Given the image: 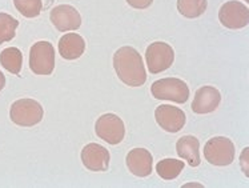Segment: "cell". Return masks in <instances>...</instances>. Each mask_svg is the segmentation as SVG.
I'll list each match as a JSON object with an SVG mask.
<instances>
[{"mask_svg":"<svg viewBox=\"0 0 249 188\" xmlns=\"http://www.w3.org/2000/svg\"><path fill=\"white\" fill-rule=\"evenodd\" d=\"M155 119L160 128H163L164 131L171 133H176L180 130H183L185 122H187L185 112L181 108L168 106V104H163L156 108Z\"/></svg>","mask_w":249,"mask_h":188,"instance_id":"30bf717a","label":"cell"},{"mask_svg":"<svg viewBox=\"0 0 249 188\" xmlns=\"http://www.w3.org/2000/svg\"><path fill=\"white\" fill-rule=\"evenodd\" d=\"M127 3L136 10H145L152 4L153 0H127Z\"/></svg>","mask_w":249,"mask_h":188,"instance_id":"44dd1931","label":"cell"},{"mask_svg":"<svg viewBox=\"0 0 249 188\" xmlns=\"http://www.w3.org/2000/svg\"><path fill=\"white\" fill-rule=\"evenodd\" d=\"M208 0H178V10L185 18L195 19L207 11Z\"/></svg>","mask_w":249,"mask_h":188,"instance_id":"ac0fdd59","label":"cell"},{"mask_svg":"<svg viewBox=\"0 0 249 188\" xmlns=\"http://www.w3.org/2000/svg\"><path fill=\"white\" fill-rule=\"evenodd\" d=\"M183 169L184 162L183 160H178V159H163L156 166L158 175L161 179H164V180H173V179H176L181 173Z\"/></svg>","mask_w":249,"mask_h":188,"instance_id":"e0dca14e","label":"cell"},{"mask_svg":"<svg viewBox=\"0 0 249 188\" xmlns=\"http://www.w3.org/2000/svg\"><path fill=\"white\" fill-rule=\"evenodd\" d=\"M15 8L26 18H36L43 10L41 0H14Z\"/></svg>","mask_w":249,"mask_h":188,"instance_id":"ffe728a7","label":"cell"},{"mask_svg":"<svg viewBox=\"0 0 249 188\" xmlns=\"http://www.w3.org/2000/svg\"><path fill=\"white\" fill-rule=\"evenodd\" d=\"M95 132L108 144L116 146L122 143L125 136V126L122 119L115 113H104L96 120Z\"/></svg>","mask_w":249,"mask_h":188,"instance_id":"52a82bcc","label":"cell"},{"mask_svg":"<svg viewBox=\"0 0 249 188\" xmlns=\"http://www.w3.org/2000/svg\"><path fill=\"white\" fill-rule=\"evenodd\" d=\"M44 110L39 102L34 99H19L10 110V117L12 122L20 127H32L43 120Z\"/></svg>","mask_w":249,"mask_h":188,"instance_id":"3957f363","label":"cell"},{"mask_svg":"<svg viewBox=\"0 0 249 188\" xmlns=\"http://www.w3.org/2000/svg\"><path fill=\"white\" fill-rule=\"evenodd\" d=\"M153 158L145 148H133L127 155V167L135 176L147 178L152 173Z\"/></svg>","mask_w":249,"mask_h":188,"instance_id":"4fadbf2b","label":"cell"},{"mask_svg":"<svg viewBox=\"0 0 249 188\" xmlns=\"http://www.w3.org/2000/svg\"><path fill=\"white\" fill-rule=\"evenodd\" d=\"M4 86H5V76L3 75V72L0 71V91L4 88Z\"/></svg>","mask_w":249,"mask_h":188,"instance_id":"7402d4cb","label":"cell"},{"mask_svg":"<svg viewBox=\"0 0 249 188\" xmlns=\"http://www.w3.org/2000/svg\"><path fill=\"white\" fill-rule=\"evenodd\" d=\"M50 19L52 24L60 32L76 31L82 26V16L79 14V11L70 4H60L53 7L50 14Z\"/></svg>","mask_w":249,"mask_h":188,"instance_id":"9c48e42d","label":"cell"},{"mask_svg":"<svg viewBox=\"0 0 249 188\" xmlns=\"http://www.w3.org/2000/svg\"><path fill=\"white\" fill-rule=\"evenodd\" d=\"M236 155L233 142L225 136H216L209 139L204 146V156L207 162L213 166H229L232 164Z\"/></svg>","mask_w":249,"mask_h":188,"instance_id":"277c9868","label":"cell"},{"mask_svg":"<svg viewBox=\"0 0 249 188\" xmlns=\"http://www.w3.org/2000/svg\"><path fill=\"white\" fill-rule=\"evenodd\" d=\"M176 152L183 160H187L191 167H197L201 163L200 142L196 136L187 135L180 137L176 143Z\"/></svg>","mask_w":249,"mask_h":188,"instance_id":"9a60e30c","label":"cell"},{"mask_svg":"<svg viewBox=\"0 0 249 188\" xmlns=\"http://www.w3.org/2000/svg\"><path fill=\"white\" fill-rule=\"evenodd\" d=\"M111 155L107 148L97 143H89L82 150V162L84 167L93 172H104L109 166Z\"/></svg>","mask_w":249,"mask_h":188,"instance_id":"8fae6325","label":"cell"},{"mask_svg":"<svg viewBox=\"0 0 249 188\" xmlns=\"http://www.w3.org/2000/svg\"><path fill=\"white\" fill-rule=\"evenodd\" d=\"M219 20L224 27L229 30H240L248 26V7L237 0H231L220 7Z\"/></svg>","mask_w":249,"mask_h":188,"instance_id":"ba28073f","label":"cell"},{"mask_svg":"<svg viewBox=\"0 0 249 188\" xmlns=\"http://www.w3.org/2000/svg\"><path fill=\"white\" fill-rule=\"evenodd\" d=\"M30 68L36 75H51L55 68V48L50 41H36L30 50Z\"/></svg>","mask_w":249,"mask_h":188,"instance_id":"5b68a950","label":"cell"},{"mask_svg":"<svg viewBox=\"0 0 249 188\" xmlns=\"http://www.w3.org/2000/svg\"><path fill=\"white\" fill-rule=\"evenodd\" d=\"M220 102H221V94L219 90L212 86H204L198 88L195 94L192 111L198 115L211 113L219 107Z\"/></svg>","mask_w":249,"mask_h":188,"instance_id":"7c38bea8","label":"cell"},{"mask_svg":"<svg viewBox=\"0 0 249 188\" xmlns=\"http://www.w3.org/2000/svg\"><path fill=\"white\" fill-rule=\"evenodd\" d=\"M86 51V41L82 36L75 32H70L61 36L59 40V54L66 60L79 59Z\"/></svg>","mask_w":249,"mask_h":188,"instance_id":"5bb4252c","label":"cell"},{"mask_svg":"<svg viewBox=\"0 0 249 188\" xmlns=\"http://www.w3.org/2000/svg\"><path fill=\"white\" fill-rule=\"evenodd\" d=\"M18 27L19 21L15 18L4 12H0V44L12 40L15 38Z\"/></svg>","mask_w":249,"mask_h":188,"instance_id":"d6986e66","label":"cell"},{"mask_svg":"<svg viewBox=\"0 0 249 188\" xmlns=\"http://www.w3.org/2000/svg\"><path fill=\"white\" fill-rule=\"evenodd\" d=\"M0 64L11 74L19 75L21 71V66H23L21 51L16 47H8L3 50L0 52Z\"/></svg>","mask_w":249,"mask_h":188,"instance_id":"2e32d148","label":"cell"},{"mask_svg":"<svg viewBox=\"0 0 249 188\" xmlns=\"http://www.w3.org/2000/svg\"><path fill=\"white\" fill-rule=\"evenodd\" d=\"M145 60L149 72L156 75L171 68L175 60V51L168 43L155 41L148 46L145 51Z\"/></svg>","mask_w":249,"mask_h":188,"instance_id":"8992f818","label":"cell"},{"mask_svg":"<svg viewBox=\"0 0 249 188\" xmlns=\"http://www.w3.org/2000/svg\"><path fill=\"white\" fill-rule=\"evenodd\" d=\"M113 68L117 77L129 87H140L147 80L142 55L133 47H122L115 52Z\"/></svg>","mask_w":249,"mask_h":188,"instance_id":"6da1fadb","label":"cell"},{"mask_svg":"<svg viewBox=\"0 0 249 188\" xmlns=\"http://www.w3.org/2000/svg\"><path fill=\"white\" fill-rule=\"evenodd\" d=\"M153 97L160 100L184 104L189 99V87L187 83L178 77H164L152 83L151 87Z\"/></svg>","mask_w":249,"mask_h":188,"instance_id":"7a4b0ae2","label":"cell"}]
</instances>
